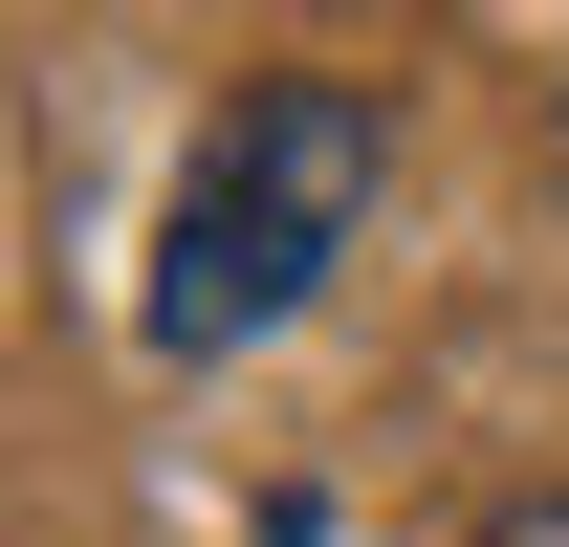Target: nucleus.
I'll use <instances>...</instances> for the list:
<instances>
[{"label": "nucleus", "instance_id": "obj_1", "mask_svg": "<svg viewBox=\"0 0 569 547\" xmlns=\"http://www.w3.org/2000/svg\"><path fill=\"white\" fill-rule=\"evenodd\" d=\"M372 198H395V88L351 67H263V88H219V132L176 153V219H153V350L176 372H219V350H263L307 285L372 241Z\"/></svg>", "mask_w": 569, "mask_h": 547}, {"label": "nucleus", "instance_id": "obj_2", "mask_svg": "<svg viewBox=\"0 0 569 547\" xmlns=\"http://www.w3.org/2000/svg\"><path fill=\"white\" fill-rule=\"evenodd\" d=\"M460 547H569V481H526V504H482Z\"/></svg>", "mask_w": 569, "mask_h": 547}]
</instances>
